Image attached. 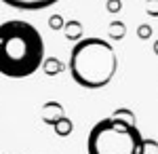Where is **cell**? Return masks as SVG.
Here are the masks:
<instances>
[{
    "instance_id": "obj_1",
    "label": "cell",
    "mask_w": 158,
    "mask_h": 154,
    "mask_svg": "<svg viewBox=\"0 0 158 154\" xmlns=\"http://www.w3.org/2000/svg\"><path fill=\"white\" fill-rule=\"evenodd\" d=\"M44 61V40L34 25L23 19L0 24V74L6 78H27Z\"/></svg>"
},
{
    "instance_id": "obj_2",
    "label": "cell",
    "mask_w": 158,
    "mask_h": 154,
    "mask_svg": "<svg viewBox=\"0 0 158 154\" xmlns=\"http://www.w3.org/2000/svg\"><path fill=\"white\" fill-rule=\"evenodd\" d=\"M68 68L76 84L89 91H97L112 83L118 70V57L108 40L95 36L80 38L70 53Z\"/></svg>"
},
{
    "instance_id": "obj_3",
    "label": "cell",
    "mask_w": 158,
    "mask_h": 154,
    "mask_svg": "<svg viewBox=\"0 0 158 154\" xmlns=\"http://www.w3.org/2000/svg\"><path fill=\"white\" fill-rule=\"evenodd\" d=\"M143 137L133 122L110 116L93 125L86 137L89 154H141Z\"/></svg>"
},
{
    "instance_id": "obj_4",
    "label": "cell",
    "mask_w": 158,
    "mask_h": 154,
    "mask_svg": "<svg viewBox=\"0 0 158 154\" xmlns=\"http://www.w3.org/2000/svg\"><path fill=\"white\" fill-rule=\"evenodd\" d=\"M0 2L17 11H44V9L55 6L61 0H0Z\"/></svg>"
},
{
    "instance_id": "obj_5",
    "label": "cell",
    "mask_w": 158,
    "mask_h": 154,
    "mask_svg": "<svg viewBox=\"0 0 158 154\" xmlns=\"http://www.w3.org/2000/svg\"><path fill=\"white\" fill-rule=\"evenodd\" d=\"M63 30H65V36L70 40H80L82 38V24L80 21H68L63 25Z\"/></svg>"
},
{
    "instance_id": "obj_6",
    "label": "cell",
    "mask_w": 158,
    "mask_h": 154,
    "mask_svg": "<svg viewBox=\"0 0 158 154\" xmlns=\"http://www.w3.org/2000/svg\"><path fill=\"white\" fill-rule=\"evenodd\" d=\"M124 32H127V28H124V24L122 21H112L108 28V34L110 38H114V40H120L122 36H124Z\"/></svg>"
},
{
    "instance_id": "obj_7",
    "label": "cell",
    "mask_w": 158,
    "mask_h": 154,
    "mask_svg": "<svg viewBox=\"0 0 158 154\" xmlns=\"http://www.w3.org/2000/svg\"><path fill=\"white\" fill-rule=\"evenodd\" d=\"M141 154H158V143H156V142H152V139H143Z\"/></svg>"
},
{
    "instance_id": "obj_8",
    "label": "cell",
    "mask_w": 158,
    "mask_h": 154,
    "mask_svg": "<svg viewBox=\"0 0 158 154\" xmlns=\"http://www.w3.org/2000/svg\"><path fill=\"white\" fill-rule=\"evenodd\" d=\"M49 25L53 28V30H61V28L65 25V21H63V17H61V15H51Z\"/></svg>"
},
{
    "instance_id": "obj_9",
    "label": "cell",
    "mask_w": 158,
    "mask_h": 154,
    "mask_svg": "<svg viewBox=\"0 0 158 154\" xmlns=\"http://www.w3.org/2000/svg\"><path fill=\"white\" fill-rule=\"evenodd\" d=\"M106 9H108V13H114L116 15L122 9V0H108L106 2Z\"/></svg>"
},
{
    "instance_id": "obj_10",
    "label": "cell",
    "mask_w": 158,
    "mask_h": 154,
    "mask_svg": "<svg viewBox=\"0 0 158 154\" xmlns=\"http://www.w3.org/2000/svg\"><path fill=\"white\" fill-rule=\"evenodd\" d=\"M146 11H148V15L156 17L158 15V0H148L146 2Z\"/></svg>"
},
{
    "instance_id": "obj_11",
    "label": "cell",
    "mask_w": 158,
    "mask_h": 154,
    "mask_svg": "<svg viewBox=\"0 0 158 154\" xmlns=\"http://www.w3.org/2000/svg\"><path fill=\"white\" fill-rule=\"evenodd\" d=\"M139 36H141V38H148V36H150V28H148V25H141V28H139Z\"/></svg>"
}]
</instances>
